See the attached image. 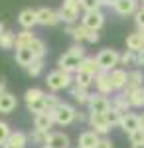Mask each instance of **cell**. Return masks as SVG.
<instances>
[{
	"label": "cell",
	"instance_id": "obj_56",
	"mask_svg": "<svg viewBox=\"0 0 144 148\" xmlns=\"http://www.w3.org/2000/svg\"><path fill=\"white\" fill-rule=\"evenodd\" d=\"M142 2H144V0H142ZM142 6H144V4H142Z\"/></svg>",
	"mask_w": 144,
	"mask_h": 148
},
{
	"label": "cell",
	"instance_id": "obj_32",
	"mask_svg": "<svg viewBox=\"0 0 144 148\" xmlns=\"http://www.w3.org/2000/svg\"><path fill=\"white\" fill-rule=\"evenodd\" d=\"M45 93L42 89H38V87H32V89H28V91L24 93V99H26V105H30V103L38 101V99H42Z\"/></svg>",
	"mask_w": 144,
	"mask_h": 148
},
{
	"label": "cell",
	"instance_id": "obj_35",
	"mask_svg": "<svg viewBox=\"0 0 144 148\" xmlns=\"http://www.w3.org/2000/svg\"><path fill=\"white\" fill-rule=\"evenodd\" d=\"M47 134H49V132H42V130H36V128H34L32 132H30V140H32V142H36V144H44L45 146V140H47Z\"/></svg>",
	"mask_w": 144,
	"mask_h": 148
},
{
	"label": "cell",
	"instance_id": "obj_23",
	"mask_svg": "<svg viewBox=\"0 0 144 148\" xmlns=\"http://www.w3.org/2000/svg\"><path fill=\"white\" fill-rule=\"evenodd\" d=\"M138 87H144V75H142V71L134 69V71L128 73V81H126L124 91H132V89H138Z\"/></svg>",
	"mask_w": 144,
	"mask_h": 148
},
{
	"label": "cell",
	"instance_id": "obj_46",
	"mask_svg": "<svg viewBox=\"0 0 144 148\" xmlns=\"http://www.w3.org/2000/svg\"><path fill=\"white\" fill-rule=\"evenodd\" d=\"M119 0H101V6H115Z\"/></svg>",
	"mask_w": 144,
	"mask_h": 148
},
{
	"label": "cell",
	"instance_id": "obj_48",
	"mask_svg": "<svg viewBox=\"0 0 144 148\" xmlns=\"http://www.w3.org/2000/svg\"><path fill=\"white\" fill-rule=\"evenodd\" d=\"M75 121H79V123H83V121H87V116H85L83 113H77V114H75Z\"/></svg>",
	"mask_w": 144,
	"mask_h": 148
},
{
	"label": "cell",
	"instance_id": "obj_44",
	"mask_svg": "<svg viewBox=\"0 0 144 148\" xmlns=\"http://www.w3.org/2000/svg\"><path fill=\"white\" fill-rule=\"evenodd\" d=\"M87 42H89V44H97V42H99V32H95V30H89Z\"/></svg>",
	"mask_w": 144,
	"mask_h": 148
},
{
	"label": "cell",
	"instance_id": "obj_30",
	"mask_svg": "<svg viewBox=\"0 0 144 148\" xmlns=\"http://www.w3.org/2000/svg\"><path fill=\"white\" fill-rule=\"evenodd\" d=\"M0 47H2V49H12V47H16V34L4 30V32L0 34Z\"/></svg>",
	"mask_w": 144,
	"mask_h": 148
},
{
	"label": "cell",
	"instance_id": "obj_13",
	"mask_svg": "<svg viewBox=\"0 0 144 148\" xmlns=\"http://www.w3.org/2000/svg\"><path fill=\"white\" fill-rule=\"evenodd\" d=\"M53 126V116L49 111L45 113H40L34 116V128L36 130H42V132H49V128Z\"/></svg>",
	"mask_w": 144,
	"mask_h": 148
},
{
	"label": "cell",
	"instance_id": "obj_2",
	"mask_svg": "<svg viewBox=\"0 0 144 148\" xmlns=\"http://www.w3.org/2000/svg\"><path fill=\"white\" fill-rule=\"evenodd\" d=\"M71 81L73 77L65 73V71H61V69H56V71H51V73H47V89H51V91H63V89H69L71 87Z\"/></svg>",
	"mask_w": 144,
	"mask_h": 148
},
{
	"label": "cell",
	"instance_id": "obj_37",
	"mask_svg": "<svg viewBox=\"0 0 144 148\" xmlns=\"http://www.w3.org/2000/svg\"><path fill=\"white\" fill-rule=\"evenodd\" d=\"M26 71H28V75H32V77H38V75L44 71V59H36V61H34V63H32V65H30L28 69H26Z\"/></svg>",
	"mask_w": 144,
	"mask_h": 148
},
{
	"label": "cell",
	"instance_id": "obj_55",
	"mask_svg": "<svg viewBox=\"0 0 144 148\" xmlns=\"http://www.w3.org/2000/svg\"><path fill=\"white\" fill-rule=\"evenodd\" d=\"M42 148H49V146H42Z\"/></svg>",
	"mask_w": 144,
	"mask_h": 148
},
{
	"label": "cell",
	"instance_id": "obj_31",
	"mask_svg": "<svg viewBox=\"0 0 144 148\" xmlns=\"http://www.w3.org/2000/svg\"><path fill=\"white\" fill-rule=\"evenodd\" d=\"M28 49L34 53V57H36V59H44V56H45V44H44V40L36 38L32 44H30V47H28Z\"/></svg>",
	"mask_w": 144,
	"mask_h": 148
},
{
	"label": "cell",
	"instance_id": "obj_9",
	"mask_svg": "<svg viewBox=\"0 0 144 148\" xmlns=\"http://www.w3.org/2000/svg\"><path fill=\"white\" fill-rule=\"evenodd\" d=\"M59 18H61V22H67L69 26L75 22L79 18V6L77 4H69V2H63L61 4V8H59Z\"/></svg>",
	"mask_w": 144,
	"mask_h": 148
},
{
	"label": "cell",
	"instance_id": "obj_1",
	"mask_svg": "<svg viewBox=\"0 0 144 148\" xmlns=\"http://www.w3.org/2000/svg\"><path fill=\"white\" fill-rule=\"evenodd\" d=\"M49 113L53 116V123H56V125L67 126V125H71V123L75 121L77 111H75L71 105H67V103H59L56 109H49Z\"/></svg>",
	"mask_w": 144,
	"mask_h": 148
},
{
	"label": "cell",
	"instance_id": "obj_25",
	"mask_svg": "<svg viewBox=\"0 0 144 148\" xmlns=\"http://www.w3.org/2000/svg\"><path fill=\"white\" fill-rule=\"evenodd\" d=\"M126 49H130V51H142L144 49V40H142V34L140 32H134L126 38Z\"/></svg>",
	"mask_w": 144,
	"mask_h": 148
},
{
	"label": "cell",
	"instance_id": "obj_11",
	"mask_svg": "<svg viewBox=\"0 0 144 148\" xmlns=\"http://www.w3.org/2000/svg\"><path fill=\"white\" fill-rule=\"evenodd\" d=\"M95 87H97V93H101V95H109V93L115 91V87H112V83H111V77H109L107 71H99L95 75Z\"/></svg>",
	"mask_w": 144,
	"mask_h": 148
},
{
	"label": "cell",
	"instance_id": "obj_45",
	"mask_svg": "<svg viewBox=\"0 0 144 148\" xmlns=\"http://www.w3.org/2000/svg\"><path fill=\"white\" fill-rule=\"evenodd\" d=\"M95 148H112V142L109 140V138H101L99 144H97Z\"/></svg>",
	"mask_w": 144,
	"mask_h": 148
},
{
	"label": "cell",
	"instance_id": "obj_28",
	"mask_svg": "<svg viewBox=\"0 0 144 148\" xmlns=\"http://www.w3.org/2000/svg\"><path fill=\"white\" fill-rule=\"evenodd\" d=\"M73 83H75L77 87H81V89H89V87L95 83V77L89 75V73H81V71H77L75 77H73Z\"/></svg>",
	"mask_w": 144,
	"mask_h": 148
},
{
	"label": "cell",
	"instance_id": "obj_27",
	"mask_svg": "<svg viewBox=\"0 0 144 148\" xmlns=\"http://www.w3.org/2000/svg\"><path fill=\"white\" fill-rule=\"evenodd\" d=\"M124 95L128 97V101L132 107H144V87H138V89H132V91H124Z\"/></svg>",
	"mask_w": 144,
	"mask_h": 148
},
{
	"label": "cell",
	"instance_id": "obj_38",
	"mask_svg": "<svg viewBox=\"0 0 144 148\" xmlns=\"http://www.w3.org/2000/svg\"><path fill=\"white\" fill-rule=\"evenodd\" d=\"M81 8L85 12H95L101 8V0H81Z\"/></svg>",
	"mask_w": 144,
	"mask_h": 148
},
{
	"label": "cell",
	"instance_id": "obj_47",
	"mask_svg": "<svg viewBox=\"0 0 144 148\" xmlns=\"http://www.w3.org/2000/svg\"><path fill=\"white\" fill-rule=\"evenodd\" d=\"M2 93H6V79L4 77H0V95Z\"/></svg>",
	"mask_w": 144,
	"mask_h": 148
},
{
	"label": "cell",
	"instance_id": "obj_15",
	"mask_svg": "<svg viewBox=\"0 0 144 148\" xmlns=\"http://www.w3.org/2000/svg\"><path fill=\"white\" fill-rule=\"evenodd\" d=\"M45 146L49 148H69V136L63 132H49L47 140H45Z\"/></svg>",
	"mask_w": 144,
	"mask_h": 148
},
{
	"label": "cell",
	"instance_id": "obj_43",
	"mask_svg": "<svg viewBox=\"0 0 144 148\" xmlns=\"http://www.w3.org/2000/svg\"><path fill=\"white\" fill-rule=\"evenodd\" d=\"M134 22H136V26H138L140 30H144V6L138 8V12L134 14Z\"/></svg>",
	"mask_w": 144,
	"mask_h": 148
},
{
	"label": "cell",
	"instance_id": "obj_8",
	"mask_svg": "<svg viewBox=\"0 0 144 148\" xmlns=\"http://www.w3.org/2000/svg\"><path fill=\"white\" fill-rule=\"evenodd\" d=\"M89 123H91V126H93V132H97L99 136H105V134L111 130V126H109V123H107V116H105V114L91 113L89 114Z\"/></svg>",
	"mask_w": 144,
	"mask_h": 148
},
{
	"label": "cell",
	"instance_id": "obj_24",
	"mask_svg": "<svg viewBox=\"0 0 144 148\" xmlns=\"http://www.w3.org/2000/svg\"><path fill=\"white\" fill-rule=\"evenodd\" d=\"M34 61H36V57H34V53L28 49V47H24V49H16V63L18 65H22V67H30Z\"/></svg>",
	"mask_w": 144,
	"mask_h": 148
},
{
	"label": "cell",
	"instance_id": "obj_14",
	"mask_svg": "<svg viewBox=\"0 0 144 148\" xmlns=\"http://www.w3.org/2000/svg\"><path fill=\"white\" fill-rule=\"evenodd\" d=\"M119 16H130L138 12V2L136 0H119L115 6H112Z\"/></svg>",
	"mask_w": 144,
	"mask_h": 148
},
{
	"label": "cell",
	"instance_id": "obj_20",
	"mask_svg": "<svg viewBox=\"0 0 144 148\" xmlns=\"http://www.w3.org/2000/svg\"><path fill=\"white\" fill-rule=\"evenodd\" d=\"M111 77V83L115 89H126V81H128V73L124 69H112L109 73Z\"/></svg>",
	"mask_w": 144,
	"mask_h": 148
},
{
	"label": "cell",
	"instance_id": "obj_7",
	"mask_svg": "<svg viewBox=\"0 0 144 148\" xmlns=\"http://www.w3.org/2000/svg\"><path fill=\"white\" fill-rule=\"evenodd\" d=\"M59 22H61V18H59L57 10H51V8H40L38 10V24H42V26H57Z\"/></svg>",
	"mask_w": 144,
	"mask_h": 148
},
{
	"label": "cell",
	"instance_id": "obj_5",
	"mask_svg": "<svg viewBox=\"0 0 144 148\" xmlns=\"http://www.w3.org/2000/svg\"><path fill=\"white\" fill-rule=\"evenodd\" d=\"M81 24H83L87 30H95V32H99L101 28H103V24H105V14H103L101 10L85 12L83 18H81Z\"/></svg>",
	"mask_w": 144,
	"mask_h": 148
},
{
	"label": "cell",
	"instance_id": "obj_29",
	"mask_svg": "<svg viewBox=\"0 0 144 148\" xmlns=\"http://www.w3.org/2000/svg\"><path fill=\"white\" fill-rule=\"evenodd\" d=\"M69 93H71V97H73L79 105H87L89 97H91V93H87V89H81V87H77V85H73V87L69 89Z\"/></svg>",
	"mask_w": 144,
	"mask_h": 148
},
{
	"label": "cell",
	"instance_id": "obj_22",
	"mask_svg": "<svg viewBox=\"0 0 144 148\" xmlns=\"http://www.w3.org/2000/svg\"><path fill=\"white\" fill-rule=\"evenodd\" d=\"M77 71H81V73H89V75L95 77L101 69H99V65H97V59H95V57H87V56H85L83 59H81Z\"/></svg>",
	"mask_w": 144,
	"mask_h": 148
},
{
	"label": "cell",
	"instance_id": "obj_17",
	"mask_svg": "<svg viewBox=\"0 0 144 148\" xmlns=\"http://www.w3.org/2000/svg\"><path fill=\"white\" fill-rule=\"evenodd\" d=\"M26 144H28V134L16 130V132H12L8 136V140L4 142L2 148H26Z\"/></svg>",
	"mask_w": 144,
	"mask_h": 148
},
{
	"label": "cell",
	"instance_id": "obj_54",
	"mask_svg": "<svg viewBox=\"0 0 144 148\" xmlns=\"http://www.w3.org/2000/svg\"><path fill=\"white\" fill-rule=\"evenodd\" d=\"M140 34H142V40H144V30H140Z\"/></svg>",
	"mask_w": 144,
	"mask_h": 148
},
{
	"label": "cell",
	"instance_id": "obj_3",
	"mask_svg": "<svg viewBox=\"0 0 144 148\" xmlns=\"http://www.w3.org/2000/svg\"><path fill=\"white\" fill-rule=\"evenodd\" d=\"M95 59H97L99 69L101 71H107V73H111L112 69H117V65L121 63V56L115 49H103Z\"/></svg>",
	"mask_w": 144,
	"mask_h": 148
},
{
	"label": "cell",
	"instance_id": "obj_41",
	"mask_svg": "<svg viewBox=\"0 0 144 148\" xmlns=\"http://www.w3.org/2000/svg\"><path fill=\"white\" fill-rule=\"evenodd\" d=\"M67 51H69V53H73L75 57H79V59H83V57H85V47L81 46V44H73Z\"/></svg>",
	"mask_w": 144,
	"mask_h": 148
},
{
	"label": "cell",
	"instance_id": "obj_50",
	"mask_svg": "<svg viewBox=\"0 0 144 148\" xmlns=\"http://www.w3.org/2000/svg\"><path fill=\"white\" fill-rule=\"evenodd\" d=\"M65 2H69V4H77V6H81V0H65Z\"/></svg>",
	"mask_w": 144,
	"mask_h": 148
},
{
	"label": "cell",
	"instance_id": "obj_40",
	"mask_svg": "<svg viewBox=\"0 0 144 148\" xmlns=\"http://www.w3.org/2000/svg\"><path fill=\"white\" fill-rule=\"evenodd\" d=\"M12 134V130H10V126L6 125V123H2L0 121V146H4V142L8 140V136Z\"/></svg>",
	"mask_w": 144,
	"mask_h": 148
},
{
	"label": "cell",
	"instance_id": "obj_42",
	"mask_svg": "<svg viewBox=\"0 0 144 148\" xmlns=\"http://www.w3.org/2000/svg\"><path fill=\"white\" fill-rule=\"evenodd\" d=\"M128 138H130V144H140V142H144V130L140 128V130L132 132Z\"/></svg>",
	"mask_w": 144,
	"mask_h": 148
},
{
	"label": "cell",
	"instance_id": "obj_49",
	"mask_svg": "<svg viewBox=\"0 0 144 148\" xmlns=\"http://www.w3.org/2000/svg\"><path fill=\"white\" fill-rule=\"evenodd\" d=\"M138 65H144V49L138 51Z\"/></svg>",
	"mask_w": 144,
	"mask_h": 148
},
{
	"label": "cell",
	"instance_id": "obj_21",
	"mask_svg": "<svg viewBox=\"0 0 144 148\" xmlns=\"http://www.w3.org/2000/svg\"><path fill=\"white\" fill-rule=\"evenodd\" d=\"M111 107L115 109V111H119L121 114H126L128 111H130V101H128V97L124 95V93H121V95H117V97H112L111 101Z\"/></svg>",
	"mask_w": 144,
	"mask_h": 148
},
{
	"label": "cell",
	"instance_id": "obj_39",
	"mask_svg": "<svg viewBox=\"0 0 144 148\" xmlns=\"http://www.w3.org/2000/svg\"><path fill=\"white\" fill-rule=\"evenodd\" d=\"M44 101H45V107H47V111H49V109H56L57 105H59V99H57L56 95H53V93H45L44 95Z\"/></svg>",
	"mask_w": 144,
	"mask_h": 148
},
{
	"label": "cell",
	"instance_id": "obj_26",
	"mask_svg": "<svg viewBox=\"0 0 144 148\" xmlns=\"http://www.w3.org/2000/svg\"><path fill=\"white\" fill-rule=\"evenodd\" d=\"M36 36L32 34V30H22L20 34H16V49H24V47H30Z\"/></svg>",
	"mask_w": 144,
	"mask_h": 148
},
{
	"label": "cell",
	"instance_id": "obj_19",
	"mask_svg": "<svg viewBox=\"0 0 144 148\" xmlns=\"http://www.w3.org/2000/svg\"><path fill=\"white\" fill-rule=\"evenodd\" d=\"M65 34L71 36V38L75 40V44H81V42H87L89 30L83 26V24H79V26H67V28H65Z\"/></svg>",
	"mask_w": 144,
	"mask_h": 148
},
{
	"label": "cell",
	"instance_id": "obj_52",
	"mask_svg": "<svg viewBox=\"0 0 144 148\" xmlns=\"http://www.w3.org/2000/svg\"><path fill=\"white\" fill-rule=\"evenodd\" d=\"M132 148H144V142H140V144H132Z\"/></svg>",
	"mask_w": 144,
	"mask_h": 148
},
{
	"label": "cell",
	"instance_id": "obj_33",
	"mask_svg": "<svg viewBox=\"0 0 144 148\" xmlns=\"http://www.w3.org/2000/svg\"><path fill=\"white\" fill-rule=\"evenodd\" d=\"M105 116H107V123H109V126L112 128V126H121V121H122V116H124V114H121L119 111H115V109L111 107V111L105 114Z\"/></svg>",
	"mask_w": 144,
	"mask_h": 148
},
{
	"label": "cell",
	"instance_id": "obj_16",
	"mask_svg": "<svg viewBox=\"0 0 144 148\" xmlns=\"http://www.w3.org/2000/svg\"><path fill=\"white\" fill-rule=\"evenodd\" d=\"M101 136L97 132H93V130H85V132H81L79 134V140H77V148H95L99 144Z\"/></svg>",
	"mask_w": 144,
	"mask_h": 148
},
{
	"label": "cell",
	"instance_id": "obj_6",
	"mask_svg": "<svg viewBox=\"0 0 144 148\" xmlns=\"http://www.w3.org/2000/svg\"><path fill=\"white\" fill-rule=\"evenodd\" d=\"M79 63H81L79 57H75L73 53H69V51H65L63 56L57 59V69H61V71H65V73L71 75V73H77Z\"/></svg>",
	"mask_w": 144,
	"mask_h": 148
},
{
	"label": "cell",
	"instance_id": "obj_34",
	"mask_svg": "<svg viewBox=\"0 0 144 148\" xmlns=\"http://www.w3.org/2000/svg\"><path fill=\"white\" fill-rule=\"evenodd\" d=\"M26 107H28V111H30V113H36V114L45 113V111H47L44 97H42V99H38V101H34V103H30V105H26Z\"/></svg>",
	"mask_w": 144,
	"mask_h": 148
},
{
	"label": "cell",
	"instance_id": "obj_12",
	"mask_svg": "<svg viewBox=\"0 0 144 148\" xmlns=\"http://www.w3.org/2000/svg\"><path fill=\"white\" fill-rule=\"evenodd\" d=\"M18 22L24 30H32L34 26L38 24V10H32V8H24L20 14H18Z\"/></svg>",
	"mask_w": 144,
	"mask_h": 148
},
{
	"label": "cell",
	"instance_id": "obj_51",
	"mask_svg": "<svg viewBox=\"0 0 144 148\" xmlns=\"http://www.w3.org/2000/svg\"><path fill=\"white\" fill-rule=\"evenodd\" d=\"M140 128H142V130H144V113L140 114Z\"/></svg>",
	"mask_w": 144,
	"mask_h": 148
},
{
	"label": "cell",
	"instance_id": "obj_18",
	"mask_svg": "<svg viewBox=\"0 0 144 148\" xmlns=\"http://www.w3.org/2000/svg\"><path fill=\"white\" fill-rule=\"evenodd\" d=\"M18 107V99L12 95V93H2L0 95V113L2 114H10L14 109Z\"/></svg>",
	"mask_w": 144,
	"mask_h": 148
},
{
	"label": "cell",
	"instance_id": "obj_4",
	"mask_svg": "<svg viewBox=\"0 0 144 148\" xmlns=\"http://www.w3.org/2000/svg\"><path fill=\"white\" fill-rule=\"evenodd\" d=\"M87 105H89V111L95 114H107L111 111V101L101 93H91Z\"/></svg>",
	"mask_w": 144,
	"mask_h": 148
},
{
	"label": "cell",
	"instance_id": "obj_36",
	"mask_svg": "<svg viewBox=\"0 0 144 148\" xmlns=\"http://www.w3.org/2000/svg\"><path fill=\"white\" fill-rule=\"evenodd\" d=\"M121 63H122V65L138 63V53H136V51H130V49H126V51L121 56Z\"/></svg>",
	"mask_w": 144,
	"mask_h": 148
},
{
	"label": "cell",
	"instance_id": "obj_53",
	"mask_svg": "<svg viewBox=\"0 0 144 148\" xmlns=\"http://www.w3.org/2000/svg\"><path fill=\"white\" fill-rule=\"evenodd\" d=\"M2 32H4V24L0 22V34H2Z\"/></svg>",
	"mask_w": 144,
	"mask_h": 148
},
{
	"label": "cell",
	"instance_id": "obj_10",
	"mask_svg": "<svg viewBox=\"0 0 144 148\" xmlns=\"http://www.w3.org/2000/svg\"><path fill=\"white\" fill-rule=\"evenodd\" d=\"M121 128L130 136L132 132L140 130V114H134V113H126L121 121Z\"/></svg>",
	"mask_w": 144,
	"mask_h": 148
}]
</instances>
